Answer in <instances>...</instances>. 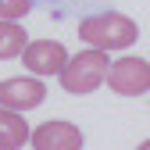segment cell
<instances>
[{"label": "cell", "mask_w": 150, "mask_h": 150, "mask_svg": "<svg viewBox=\"0 0 150 150\" xmlns=\"http://www.w3.org/2000/svg\"><path fill=\"white\" fill-rule=\"evenodd\" d=\"M47 4H54V0H47Z\"/></svg>", "instance_id": "8fae6325"}, {"label": "cell", "mask_w": 150, "mask_h": 150, "mask_svg": "<svg viewBox=\"0 0 150 150\" xmlns=\"http://www.w3.org/2000/svg\"><path fill=\"white\" fill-rule=\"evenodd\" d=\"M22 64L29 68V75H40V79H47V75H61L64 64H68V50L57 40H32L22 50Z\"/></svg>", "instance_id": "5b68a950"}, {"label": "cell", "mask_w": 150, "mask_h": 150, "mask_svg": "<svg viewBox=\"0 0 150 150\" xmlns=\"http://www.w3.org/2000/svg\"><path fill=\"white\" fill-rule=\"evenodd\" d=\"M107 71H111L107 50L86 47V50L75 54V57H68V64H64V71L57 75V79H61V89L82 97V93H93L100 82H107Z\"/></svg>", "instance_id": "7a4b0ae2"}, {"label": "cell", "mask_w": 150, "mask_h": 150, "mask_svg": "<svg viewBox=\"0 0 150 150\" xmlns=\"http://www.w3.org/2000/svg\"><path fill=\"white\" fill-rule=\"evenodd\" d=\"M29 11H32V0H0V18L18 22V18H25Z\"/></svg>", "instance_id": "9c48e42d"}, {"label": "cell", "mask_w": 150, "mask_h": 150, "mask_svg": "<svg viewBox=\"0 0 150 150\" xmlns=\"http://www.w3.org/2000/svg\"><path fill=\"white\" fill-rule=\"evenodd\" d=\"M47 100V86L40 75H14V79L0 82V107H11V111H32Z\"/></svg>", "instance_id": "277c9868"}, {"label": "cell", "mask_w": 150, "mask_h": 150, "mask_svg": "<svg viewBox=\"0 0 150 150\" xmlns=\"http://www.w3.org/2000/svg\"><path fill=\"white\" fill-rule=\"evenodd\" d=\"M136 150H150V139H143V143H139V146H136Z\"/></svg>", "instance_id": "30bf717a"}, {"label": "cell", "mask_w": 150, "mask_h": 150, "mask_svg": "<svg viewBox=\"0 0 150 150\" xmlns=\"http://www.w3.org/2000/svg\"><path fill=\"white\" fill-rule=\"evenodd\" d=\"M107 86L115 89L118 97H143L150 89V61H143V57H118V61H111Z\"/></svg>", "instance_id": "3957f363"}, {"label": "cell", "mask_w": 150, "mask_h": 150, "mask_svg": "<svg viewBox=\"0 0 150 150\" xmlns=\"http://www.w3.org/2000/svg\"><path fill=\"white\" fill-rule=\"evenodd\" d=\"M32 139V129L22 118V111L0 107V150H22Z\"/></svg>", "instance_id": "52a82bcc"}, {"label": "cell", "mask_w": 150, "mask_h": 150, "mask_svg": "<svg viewBox=\"0 0 150 150\" xmlns=\"http://www.w3.org/2000/svg\"><path fill=\"white\" fill-rule=\"evenodd\" d=\"M79 40L97 50H125L139 40V25L122 11H100L79 22Z\"/></svg>", "instance_id": "6da1fadb"}, {"label": "cell", "mask_w": 150, "mask_h": 150, "mask_svg": "<svg viewBox=\"0 0 150 150\" xmlns=\"http://www.w3.org/2000/svg\"><path fill=\"white\" fill-rule=\"evenodd\" d=\"M32 150H82V129L71 122H43L32 129Z\"/></svg>", "instance_id": "8992f818"}, {"label": "cell", "mask_w": 150, "mask_h": 150, "mask_svg": "<svg viewBox=\"0 0 150 150\" xmlns=\"http://www.w3.org/2000/svg\"><path fill=\"white\" fill-rule=\"evenodd\" d=\"M29 47V36L25 29L11 22V18H0V61H11V57H22V50Z\"/></svg>", "instance_id": "ba28073f"}]
</instances>
